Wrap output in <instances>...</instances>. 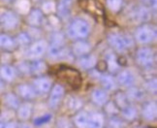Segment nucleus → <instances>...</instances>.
Wrapping results in <instances>:
<instances>
[{
	"mask_svg": "<svg viewBox=\"0 0 157 128\" xmlns=\"http://www.w3.org/2000/svg\"><path fill=\"white\" fill-rule=\"evenodd\" d=\"M90 32L89 23L82 19H76L70 23L68 28V35L71 39L76 41L84 40L88 37Z\"/></svg>",
	"mask_w": 157,
	"mask_h": 128,
	"instance_id": "obj_1",
	"label": "nucleus"
},
{
	"mask_svg": "<svg viewBox=\"0 0 157 128\" xmlns=\"http://www.w3.org/2000/svg\"><path fill=\"white\" fill-rule=\"evenodd\" d=\"M108 42L113 48H114V50L119 52H125L133 45V42L129 37L118 33H112L109 35Z\"/></svg>",
	"mask_w": 157,
	"mask_h": 128,
	"instance_id": "obj_2",
	"label": "nucleus"
},
{
	"mask_svg": "<svg viewBox=\"0 0 157 128\" xmlns=\"http://www.w3.org/2000/svg\"><path fill=\"white\" fill-rule=\"evenodd\" d=\"M156 37L155 27L150 24L144 23L139 27L135 32V38L138 43L143 45H147L151 43Z\"/></svg>",
	"mask_w": 157,
	"mask_h": 128,
	"instance_id": "obj_3",
	"label": "nucleus"
},
{
	"mask_svg": "<svg viewBox=\"0 0 157 128\" xmlns=\"http://www.w3.org/2000/svg\"><path fill=\"white\" fill-rule=\"evenodd\" d=\"M136 60L138 64L142 67H150L153 65L155 60L154 52L150 48L143 47L138 50L136 53Z\"/></svg>",
	"mask_w": 157,
	"mask_h": 128,
	"instance_id": "obj_4",
	"label": "nucleus"
},
{
	"mask_svg": "<svg viewBox=\"0 0 157 128\" xmlns=\"http://www.w3.org/2000/svg\"><path fill=\"white\" fill-rule=\"evenodd\" d=\"M64 96V87L61 84H54L50 91L48 105L52 110H56L60 105Z\"/></svg>",
	"mask_w": 157,
	"mask_h": 128,
	"instance_id": "obj_5",
	"label": "nucleus"
},
{
	"mask_svg": "<svg viewBox=\"0 0 157 128\" xmlns=\"http://www.w3.org/2000/svg\"><path fill=\"white\" fill-rule=\"evenodd\" d=\"M0 24L5 30L15 29L19 24V17L13 11H4L0 15Z\"/></svg>",
	"mask_w": 157,
	"mask_h": 128,
	"instance_id": "obj_6",
	"label": "nucleus"
},
{
	"mask_svg": "<svg viewBox=\"0 0 157 128\" xmlns=\"http://www.w3.org/2000/svg\"><path fill=\"white\" fill-rule=\"evenodd\" d=\"M47 43L44 40H38L32 45H30L29 48L27 50V56L33 60L35 59H40L44 56V53L47 52Z\"/></svg>",
	"mask_w": 157,
	"mask_h": 128,
	"instance_id": "obj_7",
	"label": "nucleus"
},
{
	"mask_svg": "<svg viewBox=\"0 0 157 128\" xmlns=\"http://www.w3.org/2000/svg\"><path fill=\"white\" fill-rule=\"evenodd\" d=\"M32 87L36 93L39 94H46L50 92L52 89V81L50 78L45 76H39L33 80Z\"/></svg>",
	"mask_w": 157,
	"mask_h": 128,
	"instance_id": "obj_8",
	"label": "nucleus"
},
{
	"mask_svg": "<svg viewBox=\"0 0 157 128\" xmlns=\"http://www.w3.org/2000/svg\"><path fill=\"white\" fill-rule=\"evenodd\" d=\"M17 95L19 96L20 99H22L25 101H31L36 97V91L34 90L33 87L31 84L27 83H21L19 84L16 87Z\"/></svg>",
	"mask_w": 157,
	"mask_h": 128,
	"instance_id": "obj_9",
	"label": "nucleus"
},
{
	"mask_svg": "<svg viewBox=\"0 0 157 128\" xmlns=\"http://www.w3.org/2000/svg\"><path fill=\"white\" fill-rule=\"evenodd\" d=\"M117 83L123 87H132L135 83V77L133 73L129 70H122L117 74L116 79Z\"/></svg>",
	"mask_w": 157,
	"mask_h": 128,
	"instance_id": "obj_10",
	"label": "nucleus"
},
{
	"mask_svg": "<svg viewBox=\"0 0 157 128\" xmlns=\"http://www.w3.org/2000/svg\"><path fill=\"white\" fill-rule=\"evenodd\" d=\"M33 113V106L31 102L25 101V103H21L19 108L17 109V117L21 121H26L31 118Z\"/></svg>",
	"mask_w": 157,
	"mask_h": 128,
	"instance_id": "obj_11",
	"label": "nucleus"
},
{
	"mask_svg": "<svg viewBox=\"0 0 157 128\" xmlns=\"http://www.w3.org/2000/svg\"><path fill=\"white\" fill-rule=\"evenodd\" d=\"M142 114L147 120H154L157 117V105L155 101L146 102L142 109Z\"/></svg>",
	"mask_w": 157,
	"mask_h": 128,
	"instance_id": "obj_12",
	"label": "nucleus"
},
{
	"mask_svg": "<svg viewBox=\"0 0 157 128\" xmlns=\"http://www.w3.org/2000/svg\"><path fill=\"white\" fill-rule=\"evenodd\" d=\"M17 71L13 66L5 64L0 67V78L2 79L3 82H7V83L13 82L17 78Z\"/></svg>",
	"mask_w": 157,
	"mask_h": 128,
	"instance_id": "obj_13",
	"label": "nucleus"
},
{
	"mask_svg": "<svg viewBox=\"0 0 157 128\" xmlns=\"http://www.w3.org/2000/svg\"><path fill=\"white\" fill-rule=\"evenodd\" d=\"M90 52V46L88 43H86L84 40L76 41L73 46H72V52L74 53V56L81 57L83 56H86Z\"/></svg>",
	"mask_w": 157,
	"mask_h": 128,
	"instance_id": "obj_14",
	"label": "nucleus"
},
{
	"mask_svg": "<svg viewBox=\"0 0 157 128\" xmlns=\"http://www.w3.org/2000/svg\"><path fill=\"white\" fill-rule=\"evenodd\" d=\"M96 63H97V59H96V57L89 53L86 54V56L78 57V60H77V64L84 70L93 69Z\"/></svg>",
	"mask_w": 157,
	"mask_h": 128,
	"instance_id": "obj_15",
	"label": "nucleus"
},
{
	"mask_svg": "<svg viewBox=\"0 0 157 128\" xmlns=\"http://www.w3.org/2000/svg\"><path fill=\"white\" fill-rule=\"evenodd\" d=\"M91 100L95 105L97 106H105L109 101V94L104 89H94L91 93Z\"/></svg>",
	"mask_w": 157,
	"mask_h": 128,
	"instance_id": "obj_16",
	"label": "nucleus"
},
{
	"mask_svg": "<svg viewBox=\"0 0 157 128\" xmlns=\"http://www.w3.org/2000/svg\"><path fill=\"white\" fill-rule=\"evenodd\" d=\"M27 15H28L27 22L31 26L38 27L44 21V14L42 13V11H40V10H37V9L31 10Z\"/></svg>",
	"mask_w": 157,
	"mask_h": 128,
	"instance_id": "obj_17",
	"label": "nucleus"
},
{
	"mask_svg": "<svg viewBox=\"0 0 157 128\" xmlns=\"http://www.w3.org/2000/svg\"><path fill=\"white\" fill-rule=\"evenodd\" d=\"M17 47V43L15 39L7 34H0V50L11 52L15 50Z\"/></svg>",
	"mask_w": 157,
	"mask_h": 128,
	"instance_id": "obj_18",
	"label": "nucleus"
},
{
	"mask_svg": "<svg viewBox=\"0 0 157 128\" xmlns=\"http://www.w3.org/2000/svg\"><path fill=\"white\" fill-rule=\"evenodd\" d=\"M105 124L104 115L100 113L89 114L88 128H103Z\"/></svg>",
	"mask_w": 157,
	"mask_h": 128,
	"instance_id": "obj_19",
	"label": "nucleus"
},
{
	"mask_svg": "<svg viewBox=\"0 0 157 128\" xmlns=\"http://www.w3.org/2000/svg\"><path fill=\"white\" fill-rule=\"evenodd\" d=\"M47 70V64L41 59H35L30 63V74L35 76H41Z\"/></svg>",
	"mask_w": 157,
	"mask_h": 128,
	"instance_id": "obj_20",
	"label": "nucleus"
},
{
	"mask_svg": "<svg viewBox=\"0 0 157 128\" xmlns=\"http://www.w3.org/2000/svg\"><path fill=\"white\" fill-rule=\"evenodd\" d=\"M72 4H73V0H60L59 4L56 7L57 13L60 17L65 19V17H69Z\"/></svg>",
	"mask_w": 157,
	"mask_h": 128,
	"instance_id": "obj_21",
	"label": "nucleus"
},
{
	"mask_svg": "<svg viewBox=\"0 0 157 128\" xmlns=\"http://www.w3.org/2000/svg\"><path fill=\"white\" fill-rule=\"evenodd\" d=\"M101 83L103 89L106 91H113L114 89H117V83L116 79H114L112 75H103L101 76Z\"/></svg>",
	"mask_w": 157,
	"mask_h": 128,
	"instance_id": "obj_22",
	"label": "nucleus"
},
{
	"mask_svg": "<svg viewBox=\"0 0 157 128\" xmlns=\"http://www.w3.org/2000/svg\"><path fill=\"white\" fill-rule=\"evenodd\" d=\"M114 104L117 105V107L121 111V110L127 108L130 105V100L128 98V96L126 93L121 92V91H118V92L116 93V96H114Z\"/></svg>",
	"mask_w": 157,
	"mask_h": 128,
	"instance_id": "obj_23",
	"label": "nucleus"
},
{
	"mask_svg": "<svg viewBox=\"0 0 157 128\" xmlns=\"http://www.w3.org/2000/svg\"><path fill=\"white\" fill-rule=\"evenodd\" d=\"M4 103L8 108L12 110H17L21 105V99L17 94L13 92H8L4 96Z\"/></svg>",
	"mask_w": 157,
	"mask_h": 128,
	"instance_id": "obj_24",
	"label": "nucleus"
},
{
	"mask_svg": "<svg viewBox=\"0 0 157 128\" xmlns=\"http://www.w3.org/2000/svg\"><path fill=\"white\" fill-rule=\"evenodd\" d=\"M89 114L86 112H78L74 118V125L77 128H88Z\"/></svg>",
	"mask_w": 157,
	"mask_h": 128,
	"instance_id": "obj_25",
	"label": "nucleus"
},
{
	"mask_svg": "<svg viewBox=\"0 0 157 128\" xmlns=\"http://www.w3.org/2000/svg\"><path fill=\"white\" fill-rule=\"evenodd\" d=\"M66 105H67V108L70 110V111H72V112H78L82 108L83 103H82V101L80 98L72 96V97H69V98H68Z\"/></svg>",
	"mask_w": 157,
	"mask_h": 128,
	"instance_id": "obj_26",
	"label": "nucleus"
},
{
	"mask_svg": "<svg viewBox=\"0 0 157 128\" xmlns=\"http://www.w3.org/2000/svg\"><path fill=\"white\" fill-rule=\"evenodd\" d=\"M48 51V53H49V56L51 57H59L61 56L63 52H64V48H63V45H57V44H51V46L47 48Z\"/></svg>",
	"mask_w": 157,
	"mask_h": 128,
	"instance_id": "obj_27",
	"label": "nucleus"
},
{
	"mask_svg": "<svg viewBox=\"0 0 157 128\" xmlns=\"http://www.w3.org/2000/svg\"><path fill=\"white\" fill-rule=\"evenodd\" d=\"M135 17H136V19H138V21L144 22L149 20L150 12L147 6H142V7H139L137 11L135 12Z\"/></svg>",
	"mask_w": 157,
	"mask_h": 128,
	"instance_id": "obj_28",
	"label": "nucleus"
},
{
	"mask_svg": "<svg viewBox=\"0 0 157 128\" xmlns=\"http://www.w3.org/2000/svg\"><path fill=\"white\" fill-rule=\"evenodd\" d=\"M107 66L108 70L111 73H117L119 70V64L117 62V59L113 53H110L107 56Z\"/></svg>",
	"mask_w": 157,
	"mask_h": 128,
	"instance_id": "obj_29",
	"label": "nucleus"
},
{
	"mask_svg": "<svg viewBox=\"0 0 157 128\" xmlns=\"http://www.w3.org/2000/svg\"><path fill=\"white\" fill-rule=\"evenodd\" d=\"M126 94L130 101H141L144 98V91L138 87H129V90Z\"/></svg>",
	"mask_w": 157,
	"mask_h": 128,
	"instance_id": "obj_30",
	"label": "nucleus"
},
{
	"mask_svg": "<svg viewBox=\"0 0 157 128\" xmlns=\"http://www.w3.org/2000/svg\"><path fill=\"white\" fill-rule=\"evenodd\" d=\"M16 9L21 14H28L30 12V1L29 0H17Z\"/></svg>",
	"mask_w": 157,
	"mask_h": 128,
	"instance_id": "obj_31",
	"label": "nucleus"
},
{
	"mask_svg": "<svg viewBox=\"0 0 157 128\" xmlns=\"http://www.w3.org/2000/svg\"><path fill=\"white\" fill-rule=\"evenodd\" d=\"M124 3V0H106V4L109 10H111L113 13H117L121 10Z\"/></svg>",
	"mask_w": 157,
	"mask_h": 128,
	"instance_id": "obj_32",
	"label": "nucleus"
},
{
	"mask_svg": "<svg viewBox=\"0 0 157 128\" xmlns=\"http://www.w3.org/2000/svg\"><path fill=\"white\" fill-rule=\"evenodd\" d=\"M15 41L17 43V46H28L31 43V37L27 32H21L17 34Z\"/></svg>",
	"mask_w": 157,
	"mask_h": 128,
	"instance_id": "obj_33",
	"label": "nucleus"
},
{
	"mask_svg": "<svg viewBox=\"0 0 157 128\" xmlns=\"http://www.w3.org/2000/svg\"><path fill=\"white\" fill-rule=\"evenodd\" d=\"M121 115L124 119L128 120V121L134 120L137 117V110L134 107L129 106L127 108L121 110Z\"/></svg>",
	"mask_w": 157,
	"mask_h": 128,
	"instance_id": "obj_34",
	"label": "nucleus"
},
{
	"mask_svg": "<svg viewBox=\"0 0 157 128\" xmlns=\"http://www.w3.org/2000/svg\"><path fill=\"white\" fill-rule=\"evenodd\" d=\"M56 128H75L74 123L67 117H59L56 121Z\"/></svg>",
	"mask_w": 157,
	"mask_h": 128,
	"instance_id": "obj_35",
	"label": "nucleus"
},
{
	"mask_svg": "<svg viewBox=\"0 0 157 128\" xmlns=\"http://www.w3.org/2000/svg\"><path fill=\"white\" fill-rule=\"evenodd\" d=\"M105 112L112 117H116L117 114L119 112V109L114 104L113 101H108L105 105Z\"/></svg>",
	"mask_w": 157,
	"mask_h": 128,
	"instance_id": "obj_36",
	"label": "nucleus"
},
{
	"mask_svg": "<svg viewBox=\"0 0 157 128\" xmlns=\"http://www.w3.org/2000/svg\"><path fill=\"white\" fill-rule=\"evenodd\" d=\"M56 10V6L54 4V2L51 1V0H48L42 6V13L44 14H52Z\"/></svg>",
	"mask_w": 157,
	"mask_h": 128,
	"instance_id": "obj_37",
	"label": "nucleus"
},
{
	"mask_svg": "<svg viewBox=\"0 0 157 128\" xmlns=\"http://www.w3.org/2000/svg\"><path fill=\"white\" fill-rule=\"evenodd\" d=\"M17 70L20 73L23 75H27L30 74V63L25 62V61H21L17 64Z\"/></svg>",
	"mask_w": 157,
	"mask_h": 128,
	"instance_id": "obj_38",
	"label": "nucleus"
},
{
	"mask_svg": "<svg viewBox=\"0 0 157 128\" xmlns=\"http://www.w3.org/2000/svg\"><path fill=\"white\" fill-rule=\"evenodd\" d=\"M110 124H111V128H120L123 123H122V119L120 120L117 117H112L110 120Z\"/></svg>",
	"mask_w": 157,
	"mask_h": 128,
	"instance_id": "obj_39",
	"label": "nucleus"
},
{
	"mask_svg": "<svg viewBox=\"0 0 157 128\" xmlns=\"http://www.w3.org/2000/svg\"><path fill=\"white\" fill-rule=\"evenodd\" d=\"M51 119V115L50 114H45V115H42V117H39L35 119V124L36 125H40V124H43V123H46L48 122Z\"/></svg>",
	"mask_w": 157,
	"mask_h": 128,
	"instance_id": "obj_40",
	"label": "nucleus"
},
{
	"mask_svg": "<svg viewBox=\"0 0 157 128\" xmlns=\"http://www.w3.org/2000/svg\"><path fill=\"white\" fill-rule=\"evenodd\" d=\"M147 89H148L149 91H151L152 92V90H153V92H155L156 91V82H155V79L152 81H149V82H147Z\"/></svg>",
	"mask_w": 157,
	"mask_h": 128,
	"instance_id": "obj_41",
	"label": "nucleus"
},
{
	"mask_svg": "<svg viewBox=\"0 0 157 128\" xmlns=\"http://www.w3.org/2000/svg\"><path fill=\"white\" fill-rule=\"evenodd\" d=\"M3 128H17V123L15 121H5Z\"/></svg>",
	"mask_w": 157,
	"mask_h": 128,
	"instance_id": "obj_42",
	"label": "nucleus"
},
{
	"mask_svg": "<svg viewBox=\"0 0 157 128\" xmlns=\"http://www.w3.org/2000/svg\"><path fill=\"white\" fill-rule=\"evenodd\" d=\"M17 128H33L31 124H29L25 121H23V122H21L20 124H17Z\"/></svg>",
	"mask_w": 157,
	"mask_h": 128,
	"instance_id": "obj_43",
	"label": "nucleus"
},
{
	"mask_svg": "<svg viewBox=\"0 0 157 128\" xmlns=\"http://www.w3.org/2000/svg\"><path fill=\"white\" fill-rule=\"evenodd\" d=\"M144 3H146L147 5L150 6V7H153L155 8V6H156V0H143Z\"/></svg>",
	"mask_w": 157,
	"mask_h": 128,
	"instance_id": "obj_44",
	"label": "nucleus"
},
{
	"mask_svg": "<svg viewBox=\"0 0 157 128\" xmlns=\"http://www.w3.org/2000/svg\"><path fill=\"white\" fill-rule=\"evenodd\" d=\"M4 83L5 82H3L2 79L0 78V92H1V91H3V89H4Z\"/></svg>",
	"mask_w": 157,
	"mask_h": 128,
	"instance_id": "obj_45",
	"label": "nucleus"
},
{
	"mask_svg": "<svg viewBox=\"0 0 157 128\" xmlns=\"http://www.w3.org/2000/svg\"><path fill=\"white\" fill-rule=\"evenodd\" d=\"M3 2H12V1H14V0H2Z\"/></svg>",
	"mask_w": 157,
	"mask_h": 128,
	"instance_id": "obj_46",
	"label": "nucleus"
},
{
	"mask_svg": "<svg viewBox=\"0 0 157 128\" xmlns=\"http://www.w3.org/2000/svg\"><path fill=\"white\" fill-rule=\"evenodd\" d=\"M143 128H150V127H143Z\"/></svg>",
	"mask_w": 157,
	"mask_h": 128,
	"instance_id": "obj_47",
	"label": "nucleus"
}]
</instances>
